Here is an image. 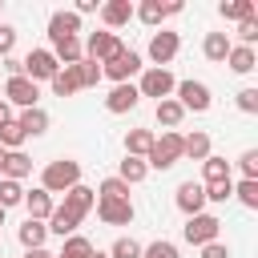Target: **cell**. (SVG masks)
I'll use <instances>...</instances> for the list:
<instances>
[{
  "mask_svg": "<svg viewBox=\"0 0 258 258\" xmlns=\"http://www.w3.org/2000/svg\"><path fill=\"white\" fill-rule=\"evenodd\" d=\"M4 153H8V149H0V169H4Z\"/></svg>",
  "mask_w": 258,
  "mask_h": 258,
  "instance_id": "816d5d0a",
  "label": "cell"
},
{
  "mask_svg": "<svg viewBox=\"0 0 258 258\" xmlns=\"http://www.w3.org/2000/svg\"><path fill=\"white\" fill-rule=\"evenodd\" d=\"M202 258H230V246L226 242H210V246H202Z\"/></svg>",
  "mask_w": 258,
  "mask_h": 258,
  "instance_id": "f6af8a7d",
  "label": "cell"
},
{
  "mask_svg": "<svg viewBox=\"0 0 258 258\" xmlns=\"http://www.w3.org/2000/svg\"><path fill=\"white\" fill-rule=\"evenodd\" d=\"M173 73L169 69H153V64H145L141 69V81H137V93L141 97H153V101H165V97H173Z\"/></svg>",
  "mask_w": 258,
  "mask_h": 258,
  "instance_id": "8992f818",
  "label": "cell"
},
{
  "mask_svg": "<svg viewBox=\"0 0 258 258\" xmlns=\"http://www.w3.org/2000/svg\"><path fill=\"white\" fill-rule=\"evenodd\" d=\"M48 52L56 56V64H77V60H85L81 36H60V40H48Z\"/></svg>",
  "mask_w": 258,
  "mask_h": 258,
  "instance_id": "ac0fdd59",
  "label": "cell"
},
{
  "mask_svg": "<svg viewBox=\"0 0 258 258\" xmlns=\"http://www.w3.org/2000/svg\"><path fill=\"white\" fill-rule=\"evenodd\" d=\"M145 69V60H141V52H133V48H125V52H117L113 60H105L101 64V77H109L113 85H125V81H133L137 73Z\"/></svg>",
  "mask_w": 258,
  "mask_h": 258,
  "instance_id": "5b68a950",
  "label": "cell"
},
{
  "mask_svg": "<svg viewBox=\"0 0 258 258\" xmlns=\"http://www.w3.org/2000/svg\"><path fill=\"white\" fill-rule=\"evenodd\" d=\"M81 32V16L77 12H52L48 16V40H60V36H77Z\"/></svg>",
  "mask_w": 258,
  "mask_h": 258,
  "instance_id": "d6986e66",
  "label": "cell"
},
{
  "mask_svg": "<svg viewBox=\"0 0 258 258\" xmlns=\"http://www.w3.org/2000/svg\"><path fill=\"white\" fill-rule=\"evenodd\" d=\"M181 12V0H169V4H161V0H141V4H133V16L145 24V28H157L165 16H177Z\"/></svg>",
  "mask_w": 258,
  "mask_h": 258,
  "instance_id": "7c38bea8",
  "label": "cell"
},
{
  "mask_svg": "<svg viewBox=\"0 0 258 258\" xmlns=\"http://www.w3.org/2000/svg\"><path fill=\"white\" fill-rule=\"evenodd\" d=\"M8 121H12V105H8V101H4V97H0V129H4V125H8Z\"/></svg>",
  "mask_w": 258,
  "mask_h": 258,
  "instance_id": "c3c4849f",
  "label": "cell"
},
{
  "mask_svg": "<svg viewBox=\"0 0 258 258\" xmlns=\"http://www.w3.org/2000/svg\"><path fill=\"white\" fill-rule=\"evenodd\" d=\"M137 105H141V93H137V85H133V81L113 85V89H109V97H105V109H109V113H133Z\"/></svg>",
  "mask_w": 258,
  "mask_h": 258,
  "instance_id": "9a60e30c",
  "label": "cell"
},
{
  "mask_svg": "<svg viewBox=\"0 0 258 258\" xmlns=\"http://www.w3.org/2000/svg\"><path fill=\"white\" fill-rule=\"evenodd\" d=\"M173 101H177L185 113H206V109L214 105L206 81H177V85H173Z\"/></svg>",
  "mask_w": 258,
  "mask_h": 258,
  "instance_id": "277c9868",
  "label": "cell"
},
{
  "mask_svg": "<svg viewBox=\"0 0 258 258\" xmlns=\"http://www.w3.org/2000/svg\"><path fill=\"white\" fill-rule=\"evenodd\" d=\"M214 149H210V133H185L181 137V157L189 161H206Z\"/></svg>",
  "mask_w": 258,
  "mask_h": 258,
  "instance_id": "4316f807",
  "label": "cell"
},
{
  "mask_svg": "<svg viewBox=\"0 0 258 258\" xmlns=\"http://www.w3.org/2000/svg\"><path fill=\"white\" fill-rule=\"evenodd\" d=\"M81 48H85V60H97V64L113 60L117 52H125V44H121L117 32H89V40H85Z\"/></svg>",
  "mask_w": 258,
  "mask_h": 258,
  "instance_id": "52a82bcc",
  "label": "cell"
},
{
  "mask_svg": "<svg viewBox=\"0 0 258 258\" xmlns=\"http://www.w3.org/2000/svg\"><path fill=\"white\" fill-rule=\"evenodd\" d=\"M48 85H52V93H56V97H73V93H81L77 64H60V69H56V77H52Z\"/></svg>",
  "mask_w": 258,
  "mask_h": 258,
  "instance_id": "603a6c76",
  "label": "cell"
},
{
  "mask_svg": "<svg viewBox=\"0 0 258 258\" xmlns=\"http://www.w3.org/2000/svg\"><path fill=\"white\" fill-rule=\"evenodd\" d=\"M226 64H230V73L246 77V73H254V69H258V52H254V48H246V44H230Z\"/></svg>",
  "mask_w": 258,
  "mask_h": 258,
  "instance_id": "ffe728a7",
  "label": "cell"
},
{
  "mask_svg": "<svg viewBox=\"0 0 258 258\" xmlns=\"http://www.w3.org/2000/svg\"><path fill=\"white\" fill-rule=\"evenodd\" d=\"M230 36L226 32H206V40H202V52H206V60H214V64H226V52H230Z\"/></svg>",
  "mask_w": 258,
  "mask_h": 258,
  "instance_id": "d4e9b609",
  "label": "cell"
},
{
  "mask_svg": "<svg viewBox=\"0 0 258 258\" xmlns=\"http://www.w3.org/2000/svg\"><path fill=\"white\" fill-rule=\"evenodd\" d=\"M141 258H177V246L169 238H153L149 246H141Z\"/></svg>",
  "mask_w": 258,
  "mask_h": 258,
  "instance_id": "8d00e7d4",
  "label": "cell"
},
{
  "mask_svg": "<svg viewBox=\"0 0 258 258\" xmlns=\"http://www.w3.org/2000/svg\"><path fill=\"white\" fill-rule=\"evenodd\" d=\"M16 125L24 129V137H40V133H48V113H44L40 105H36V109H20Z\"/></svg>",
  "mask_w": 258,
  "mask_h": 258,
  "instance_id": "cb8c5ba5",
  "label": "cell"
},
{
  "mask_svg": "<svg viewBox=\"0 0 258 258\" xmlns=\"http://www.w3.org/2000/svg\"><path fill=\"white\" fill-rule=\"evenodd\" d=\"M20 64H24V77H28L32 85H40V81H52V77H56V69H60V64H56V56H52L48 48H32V52H28Z\"/></svg>",
  "mask_w": 258,
  "mask_h": 258,
  "instance_id": "9c48e42d",
  "label": "cell"
},
{
  "mask_svg": "<svg viewBox=\"0 0 258 258\" xmlns=\"http://www.w3.org/2000/svg\"><path fill=\"white\" fill-rule=\"evenodd\" d=\"M20 202H24V185L0 177V210H12V206H20Z\"/></svg>",
  "mask_w": 258,
  "mask_h": 258,
  "instance_id": "836d02e7",
  "label": "cell"
},
{
  "mask_svg": "<svg viewBox=\"0 0 258 258\" xmlns=\"http://www.w3.org/2000/svg\"><path fill=\"white\" fill-rule=\"evenodd\" d=\"M117 177H121L125 185H137V181H145V177H149V165H145V157H125V161H121V169H117Z\"/></svg>",
  "mask_w": 258,
  "mask_h": 258,
  "instance_id": "f546056e",
  "label": "cell"
},
{
  "mask_svg": "<svg viewBox=\"0 0 258 258\" xmlns=\"http://www.w3.org/2000/svg\"><path fill=\"white\" fill-rule=\"evenodd\" d=\"M73 12H77V16H89V12H101V4H97V0H77Z\"/></svg>",
  "mask_w": 258,
  "mask_h": 258,
  "instance_id": "bcb514c9",
  "label": "cell"
},
{
  "mask_svg": "<svg viewBox=\"0 0 258 258\" xmlns=\"http://www.w3.org/2000/svg\"><path fill=\"white\" fill-rule=\"evenodd\" d=\"M73 185H81V161L56 157V161H48V165L40 169V189H48V194H69Z\"/></svg>",
  "mask_w": 258,
  "mask_h": 258,
  "instance_id": "6da1fadb",
  "label": "cell"
},
{
  "mask_svg": "<svg viewBox=\"0 0 258 258\" xmlns=\"http://www.w3.org/2000/svg\"><path fill=\"white\" fill-rule=\"evenodd\" d=\"M234 198L246 206V210H258V181H234Z\"/></svg>",
  "mask_w": 258,
  "mask_h": 258,
  "instance_id": "d590c367",
  "label": "cell"
},
{
  "mask_svg": "<svg viewBox=\"0 0 258 258\" xmlns=\"http://www.w3.org/2000/svg\"><path fill=\"white\" fill-rule=\"evenodd\" d=\"M153 145V133L149 129H129L125 133V157H145Z\"/></svg>",
  "mask_w": 258,
  "mask_h": 258,
  "instance_id": "f1b7e54d",
  "label": "cell"
},
{
  "mask_svg": "<svg viewBox=\"0 0 258 258\" xmlns=\"http://www.w3.org/2000/svg\"><path fill=\"white\" fill-rule=\"evenodd\" d=\"M238 169H242L246 181H258V149H246V153L238 157Z\"/></svg>",
  "mask_w": 258,
  "mask_h": 258,
  "instance_id": "60d3db41",
  "label": "cell"
},
{
  "mask_svg": "<svg viewBox=\"0 0 258 258\" xmlns=\"http://www.w3.org/2000/svg\"><path fill=\"white\" fill-rule=\"evenodd\" d=\"M97 198H129V185H125L121 177H105V181L97 185Z\"/></svg>",
  "mask_w": 258,
  "mask_h": 258,
  "instance_id": "ab89813d",
  "label": "cell"
},
{
  "mask_svg": "<svg viewBox=\"0 0 258 258\" xmlns=\"http://www.w3.org/2000/svg\"><path fill=\"white\" fill-rule=\"evenodd\" d=\"M181 161V133L177 129H165L161 137H153L149 153H145V165L149 169H173Z\"/></svg>",
  "mask_w": 258,
  "mask_h": 258,
  "instance_id": "7a4b0ae2",
  "label": "cell"
},
{
  "mask_svg": "<svg viewBox=\"0 0 258 258\" xmlns=\"http://www.w3.org/2000/svg\"><path fill=\"white\" fill-rule=\"evenodd\" d=\"M89 258H109V250H93V254H89Z\"/></svg>",
  "mask_w": 258,
  "mask_h": 258,
  "instance_id": "f907efd6",
  "label": "cell"
},
{
  "mask_svg": "<svg viewBox=\"0 0 258 258\" xmlns=\"http://www.w3.org/2000/svg\"><path fill=\"white\" fill-rule=\"evenodd\" d=\"M4 101H8L12 109H36L40 85H32L28 77H8V81H4Z\"/></svg>",
  "mask_w": 258,
  "mask_h": 258,
  "instance_id": "ba28073f",
  "label": "cell"
},
{
  "mask_svg": "<svg viewBox=\"0 0 258 258\" xmlns=\"http://www.w3.org/2000/svg\"><path fill=\"white\" fill-rule=\"evenodd\" d=\"M0 12H4V4H0Z\"/></svg>",
  "mask_w": 258,
  "mask_h": 258,
  "instance_id": "db71d44e",
  "label": "cell"
},
{
  "mask_svg": "<svg viewBox=\"0 0 258 258\" xmlns=\"http://www.w3.org/2000/svg\"><path fill=\"white\" fill-rule=\"evenodd\" d=\"M173 202H177V210H181L185 218L206 214V185H202V181H181L177 194H173Z\"/></svg>",
  "mask_w": 258,
  "mask_h": 258,
  "instance_id": "5bb4252c",
  "label": "cell"
},
{
  "mask_svg": "<svg viewBox=\"0 0 258 258\" xmlns=\"http://www.w3.org/2000/svg\"><path fill=\"white\" fill-rule=\"evenodd\" d=\"M109 258H141V242L129 238V234H121V238L109 246Z\"/></svg>",
  "mask_w": 258,
  "mask_h": 258,
  "instance_id": "e575fe53",
  "label": "cell"
},
{
  "mask_svg": "<svg viewBox=\"0 0 258 258\" xmlns=\"http://www.w3.org/2000/svg\"><path fill=\"white\" fill-rule=\"evenodd\" d=\"M77 77H81V89H93L101 81V64L97 60H77Z\"/></svg>",
  "mask_w": 258,
  "mask_h": 258,
  "instance_id": "74e56055",
  "label": "cell"
},
{
  "mask_svg": "<svg viewBox=\"0 0 258 258\" xmlns=\"http://www.w3.org/2000/svg\"><path fill=\"white\" fill-rule=\"evenodd\" d=\"M254 40H258V16H246V20H238V44L254 48Z\"/></svg>",
  "mask_w": 258,
  "mask_h": 258,
  "instance_id": "f35d334b",
  "label": "cell"
},
{
  "mask_svg": "<svg viewBox=\"0 0 258 258\" xmlns=\"http://www.w3.org/2000/svg\"><path fill=\"white\" fill-rule=\"evenodd\" d=\"M153 113H157V125H161V133H165V129H177V125L185 121V109H181L173 97L157 101V109H153Z\"/></svg>",
  "mask_w": 258,
  "mask_h": 258,
  "instance_id": "484cf974",
  "label": "cell"
},
{
  "mask_svg": "<svg viewBox=\"0 0 258 258\" xmlns=\"http://www.w3.org/2000/svg\"><path fill=\"white\" fill-rule=\"evenodd\" d=\"M218 12H222V20H246V16H258L254 0H222Z\"/></svg>",
  "mask_w": 258,
  "mask_h": 258,
  "instance_id": "4dcf8cb0",
  "label": "cell"
},
{
  "mask_svg": "<svg viewBox=\"0 0 258 258\" xmlns=\"http://www.w3.org/2000/svg\"><path fill=\"white\" fill-rule=\"evenodd\" d=\"M16 238H20V246H24V250H40V246H44V238H48V226H44V222L24 218V226L16 230Z\"/></svg>",
  "mask_w": 258,
  "mask_h": 258,
  "instance_id": "83f0119b",
  "label": "cell"
},
{
  "mask_svg": "<svg viewBox=\"0 0 258 258\" xmlns=\"http://www.w3.org/2000/svg\"><path fill=\"white\" fill-rule=\"evenodd\" d=\"M101 20H105V32H117L133 20V0H105L101 4Z\"/></svg>",
  "mask_w": 258,
  "mask_h": 258,
  "instance_id": "2e32d148",
  "label": "cell"
},
{
  "mask_svg": "<svg viewBox=\"0 0 258 258\" xmlns=\"http://www.w3.org/2000/svg\"><path fill=\"white\" fill-rule=\"evenodd\" d=\"M218 234H222V218H214V214H194V218H185V226H181V238L189 242V246H210V242H218Z\"/></svg>",
  "mask_w": 258,
  "mask_h": 258,
  "instance_id": "3957f363",
  "label": "cell"
},
{
  "mask_svg": "<svg viewBox=\"0 0 258 258\" xmlns=\"http://www.w3.org/2000/svg\"><path fill=\"white\" fill-rule=\"evenodd\" d=\"M234 198V181H218V185H206V202H230Z\"/></svg>",
  "mask_w": 258,
  "mask_h": 258,
  "instance_id": "7bdbcfd3",
  "label": "cell"
},
{
  "mask_svg": "<svg viewBox=\"0 0 258 258\" xmlns=\"http://www.w3.org/2000/svg\"><path fill=\"white\" fill-rule=\"evenodd\" d=\"M56 258H60V254H56Z\"/></svg>",
  "mask_w": 258,
  "mask_h": 258,
  "instance_id": "11a10c76",
  "label": "cell"
},
{
  "mask_svg": "<svg viewBox=\"0 0 258 258\" xmlns=\"http://www.w3.org/2000/svg\"><path fill=\"white\" fill-rule=\"evenodd\" d=\"M177 48H181V36L177 32H153L149 36V60H153V69H165L173 56H177Z\"/></svg>",
  "mask_w": 258,
  "mask_h": 258,
  "instance_id": "4fadbf2b",
  "label": "cell"
},
{
  "mask_svg": "<svg viewBox=\"0 0 258 258\" xmlns=\"http://www.w3.org/2000/svg\"><path fill=\"white\" fill-rule=\"evenodd\" d=\"M93 210H97V218H101L105 226H129V222H133V214H137L129 198H97V206H93Z\"/></svg>",
  "mask_w": 258,
  "mask_h": 258,
  "instance_id": "8fae6325",
  "label": "cell"
},
{
  "mask_svg": "<svg viewBox=\"0 0 258 258\" xmlns=\"http://www.w3.org/2000/svg\"><path fill=\"white\" fill-rule=\"evenodd\" d=\"M234 101H238V109H242V113H250V117L258 113V89H250V85H246V89H238V97H234Z\"/></svg>",
  "mask_w": 258,
  "mask_h": 258,
  "instance_id": "b9f144b4",
  "label": "cell"
},
{
  "mask_svg": "<svg viewBox=\"0 0 258 258\" xmlns=\"http://www.w3.org/2000/svg\"><path fill=\"white\" fill-rule=\"evenodd\" d=\"M97 246L85 238V234H73V238H64V246H60V258H89Z\"/></svg>",
  "mask_w": 258,
  "mask_h": 258,
  "instance_id": "d6a6232c",
  "label": "cell"
},
{
  "mask_svg": "<svg viewBox=\"0 0 258 258\" xmlns=\"http://www.w3.org/2000/svg\"><path fill=\"white\" fill-rule=\"evenodd\" d=\"M93 206H97V189H89L85 181H81V185H73V189L64 194V202H60V210H64L73 222H85V218L93 214Z\"/></svg>",
  "mask_w": 258,
  "mask_h": 258,
  "instance_id": "30bf717a",
  "label": "cell"
},
{
  "mask_svg": "<svg viewBox=\"0 0 258 258\" xmlns=\"http://www.w3.org/2000/svg\"><path fill=\"white\" fill-rule=\"evenodd\" d=\"M24 141H28V137H24V129L16 125V117H12V121H8L4 129H0V149L16 153V149H24Z\"/></svg>",
  "mask_w": 258,
  "mask_h": 258,
  "instance_id": "1f68e13d",
  "label": "cell"
},
{
  "mask_svg": "<svg viewBox=\"0 0 258 258\" xmlns=\"http://www.w3.org/2000/svg\"><path fill=\"white\" fill-rule=\"evenodd\" d=\"M20 206L28 210V218H32V222H48V214L56 210L52 194H48V189H40V185H36V189H24V202H20Z\"/></svg>",
  "mask_w": 258,
  "mask_h": 258,
  "instance_id": "e0dca14e",
  "label": "cell"
},
{
  "mask_svg": "<svg viewBox=\"0 0 258 258\" xmlns=\"http://www.w3.org/2000/svg\"><path fill=\"white\" fill-rule=\"evenodd\" d=\"M4 73H8V77H24V64H20L16 56H4Z\"/></svg>",
  "mask_w": 258,
  "mask_h": 258,
  "instance_id": "7dc6e473",
  "label": "cell"
},
{
  "mask_svg": "<svg viewBox=\"0 0 258 258\" xmlns=\"http://www.w3.org/2000/svg\"><path fill=\"white\" fill-rule=\"evenodd\" d=\"M12 48H16V28L0 20V56H12Z\"/></svg>",
  "mask_w": 258,
  "mask_h": 258,
  "instance_id": "ee69618b",
  "label": "cell"
},
{
  "mask_svg": "<svg viewBox=\"0 0 258 258\" xmlns=\"http://www.w3.org/2000/svg\"><path fill=\"white\" fill-rule=\"evenodd\" d=\"M28 173H32V157H28L24 149L4 153V169H0V177H8V181H24Z\"/></svg>",
  "mask_w": 258,
  "mask_h": 258,
  "instance_id": "44dd1931",
  "label": "cell"
},
{
  "mask_svg": "<svg viewBox=\"0 0 258 258\" xmlns=\"http://www.w3.org/2000/svg\"><path fill=\"white\" fill-rule=\"evenodd\" d=\"M4 214H8V210H0V226H4Z\"/></svg>",
  "mask_w": 258,
  "mask_h": 258,
  "instance_id": "f5cc1de1",
  "label": "cell"
},
{
  "mask_svg": "<svg viewBox=\"0 0 258 258\" xmlns=\"http://www.w3.org/2000/svg\"><path fill=\"white\" fill-rule=\"evenodd\" d=\"M24 258H56V254H52V250H44V246H40V250H24Z\"/></svg>",
  "mask_w": 258,
  "mask_h": 258,
  "instance_id": "681fc988",
  "label": "cell"
},
{
  "mask_svg": "<svg viewBox=\"0 0 258 258\" xmlns=\"http://www.w3.org/2000/svg\"><path fill=\"white\" fill-rule=\"evenodd\" d=\"M230 173H234V169H230V161H226V157H218V153H210V157L202 161V185H218V181H234Z\"/></svg>",
  "mask_w": 258,
  "mask_h": 258,
  "instance_id": "7402d4cb",
  "label": "cell"
}]
</instances>
